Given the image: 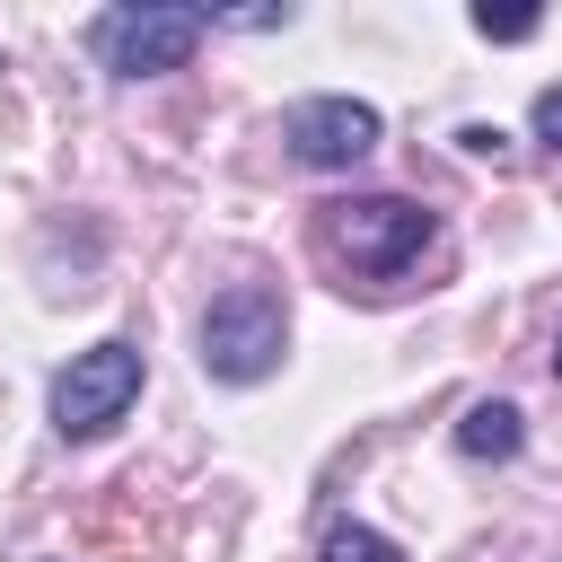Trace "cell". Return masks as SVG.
Segmentation results:
<instances>
[{
	"instance_id": "obj_8",
	"label": "cell",
	"mask_w": 562,
	"mask_h": 562,
	"mask_svg": "<svg viewBox=\"0 0 562 562\" xmlns=\"http://www.w3.org/2000/svg\"><path fill=\"white\" fill-rule=\"evenodd\" d=\"M474 35H492V44H527V35H536V9H474Z\"/></svg>"
},
{
	"instance_id": "obj_3",
	"label": "cell",
	"mask_w": 562,
	"mask_h": 562,
	"mask_svg": "<svg viewBox=\"0 0 562 562\" xmlns=\"http://www.w3.org/2000/svg\"><path fill=\"white\" fill-rule=\"evenodd\" d=\"M202 35H211V9H176V0H132V9H97L88 18V53L105 61V79L184 70V53Z\"/></svg>"
},
{
	"instance_id": "obj_6",
	"label": "cell",
	"mask_w": 562,
	"mask_h": 562,
	"mask_svg": "<svg viewBox=\"0 0 562 562\" xmlns=\"http://www.w3.org/2000/svg\"><path fill=\"white\" fill-rule=\"evenodd\" d=\"M457 448H465L474 465H509V457L527 448V422H518V404H509V395H483V404H465V422H457Z\"/></svg>"
},
{
	"instance_id": "obj_7",
	"label": "cell",
	"mask_w": 562,
	"mask_h": 562,
	"mask_svg": "<svg viewBox=\"0 0 562 562\" xmlns=\"http://www.w3.org/2000/svg\"><path fill=\"white\" fill-rule=\"evenodd\" d=\"M316 562H404V553H395V544H386L378 527H360V518H334V527H325V553H316Z\"/></svg>"
},
{
	"instance_id": "obj_9",
	"label": "cell",
	"mask_w": 562,
	"mask_h": 562,
	"mask_svg": "<svg viewBox=\"0 0 562 562\" xmlns=\"http://www.w3.org/2000/svg\"><path fill=\"white\" fill-rule=\"evenodd\" d=\"M536 140L562 158V88H544V97H536Z\"/></svg>"
},
{
	"instance_id": "obj_5",
	"label": "cell",
	"mask_w": 562,
	"mask_h": 562,
	"mask_svg": "<svg viewBox=\"0 0 562 562\" xmlns=\"http://www.w3.org/2000/svg\"><path fill=\"white\" fill-rule=\"evenodd\" d=\"M378 105H360V97H299L290 114H281V149L299 158V167H316V176H351L369 149H378Z\"/></svg>"
},
{
	"instance_id": "obj_1",
	"label": "cell",
	"mask_w": 562,
	"mask_h": 562,
	"mask_svg": "<svg viewBox=\"0 0 562 562\" xmlns=\"http://www.w3.org/2000/svg\"><path fill=\"white\" fill-rule=\"evenodd\" d=\"M307 237H316L334 290L395 299L422 272V255L439 246V220L422 202H404V193H334V202H316V228Z\"/></svg>"
},
{
	"instance_id": "obj_4",
	"label": "cell",
	"mask_w": 562,
	"mask_h": 562,
	"mask_svg": "<svg viewBox=\"0 0 562 562\" xmlns=\"http://www.w3.org/2000/svg\"><path fill=\"white\" fill-rule=\"evenodd\" d=\"M140 378H149V360H140V342H88V351H70V369L53 378V430L61 439H105L132 404H140Z\"/></svg>"
},
{
	"instance_id": "obj_11",
	"label": "cell",
	"mask_w": 562,
	"mask_h": 562,
	"mask_svg": "<svg viewBox=\"0 0 562 562\" xmlns=\"http://www.w3.org/2000/svg\"><path fill=\"white\" fill-rule=\"evenodd\" d=\"M553 378H562V342H553Z\"/></svg>"
},
{
	"instance_id": "obj_2",
	"label": "cell",
	"mask_w": 562,
	"mask_h": 562,
	"mask_svg": "<svg viewBox=\"0 0 562 562\" xmlns=\"http://www.w3.org/2000/svg\"><path fill=\"white\" fill-rule=\"evenodd\" d=\"M290 351V307L272 281H228L211 307H202V369L220 386H263Z\"/></svg>"
},
{
	"instance_id": "obj_10",
	"label": "cell",
	"mask_w": 562,
	"mask_h": 562,
	"mask_svg": "<svg viewBox=\"0 0 562 562\" xmlns=\"http://www.w3.org/2000/svg\"><path fill=\"white\" fill-rule=\"evenodd\" d=\"M457 140H465V149H474V158H501V149H509V140H501V132H492V123H465V132H457Z\"/></svg>"
}]
</instances>
